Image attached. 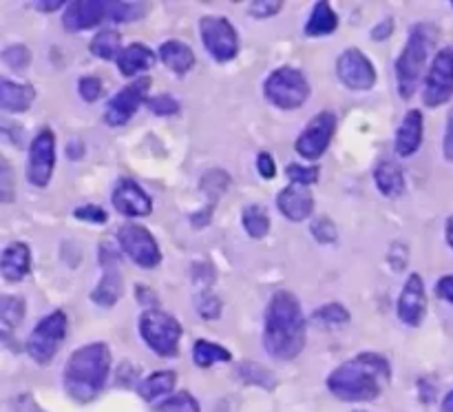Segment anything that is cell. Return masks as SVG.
<instances>
[{"label": "cell", "mask_w": 453, "mask_h": 412, "mask_svg": "<svg viewBox=\"0 0 453 412\" xmlns=\"http://www.w3.org/2000/svg\"><path fill=\"white\" fill-rule=\"evenodd\" d=\"M308 339V323L296 295L290 291H277L270 297L264 315L265 353L279 361H292L299 357Z\"/></svg>", "instance_id": "6da1fadb"}, {"label": "cell", "mask_w": 453, "mask_h": 412, "mask_svg": "<svg viewBox=\"0 0 453 412\" xmlns=\"http://www.w3.org/2000/svg\"><path fill=\"white\" fill-rule=\"evenodd\" d=\"M392 377L389 361L379 353H361L327 375V390L348 403L374 401Z\"/></svg>", "instance_id": "7a4b0ae2"}, {"label": "cell", "mask_w": 453, "mask_h": 412, "mask_svg": "<svg viewBox=\"0 0 453 412\" xmlns=\"http://www.w3.org/2000/svg\"><path fill=\"white\" fill-rule=\"evenodd\" d=\"M111 350L102 341L80 346L65 366V390L73 401L88 403L104 390L111 372Z\"/></svg>", "instance_id": "3957f363"}, {"label": "cell", "mask_w": 453, "mask_h": 412, "mask_svg": "<svg viewBox=\"0 0 453 412\" xmlns=\"http://www.w3.org/2000/svg\"><path fill=\"white\" fill-rule=\"evenodd\" d=\"M146 4L118 3V0H75L66 4L62 25L66 31H87L102 27L104 22H133L144 18Z\"/></svg>", "instance_id": "277c9868"}, {"label": "cell", "mask_w": 453, "mask_h": 412, "mask_svg": "<svg viewBox=\"0 0 453 412\" xmlns=\"http://www.w3.org/2000/svg\"><path fill=\"white\" fill-rule=\"evenodd\" d=\"M438 40L436 27L429 22H418L411 27L407 43L403 47L401 56L396 60V84H398V96L403 100H410L418 89L423 71L427 66V58L432 53L434 44Z\"/></svg>", "instance_id": "5b68a950"}, {"label": "cell", "mask_w": 453, "mask_h": 412, "mask_svg": "<svg viewBox=\"0 0 453 412\" xmlns=\"http://www.w3.org/2000/svg\"><path fill=\"white\" fill-rule=\"evenodd\" d=\"M140 335L144 344L153 350L157 357L171 359L177 357L180 353V339H181V323L180 319L173 317L171 313L162 308H149L140 315Z\"/></svg>", "instance_id": "8992f818"}, {"label": "cell", "mask_w": 453, "mask_h": 412, "mask_svg": "<svg viewBox=\"0 0 453 412\" xmlns=\"http://www.w3.org/2000/svg\"><path fill=\"white\" fill-rule=\"evenodd\" d=\"M264 93L277 109H299L310 97V82L305 74L295 66H279L265 78Z\"/></svg>", "instance_id": "52a82bcc"}, {"label": "cell", "mask_w": 453, "mask_h": 412, "mask_svg": "<svg viewBox=\"0 0 453 412\" xmlns=\"http://www.w3.org/2000/svg\"><path fill=\"white\" fill-rule=\"evenodd\" d=\"M66 330H69V319H66L65 310H53L47 317L40 319L27 339L29 357L40 366H47L58 354L62 341L66 339Z\"/></svg>", "instance_id": "ba28073f"}, {"label": "cell", "mask_w": 453, "mask_h": 412, "mask_svg": "<svg viewBox=\"0 0 453 412\" xmlns=\"http://www.w3.org/2000/svg\"><path fill=\"white\" fill-rule=\"evenodd\" d=\"M423 102L429 109L447 105L453 97V49L445 47L434 56L423 80Z\"/></svg>", "instance_id": "9c48e42d"}, {"label": "cell", "mask_w": 453, "mask_h": 412, "mask_svg": "<svg viewBox=\"0 0 453 412\" xmlns=\"http://www.w3.org/2000/svg\"><path fill=\"white\" fill-rule=\"evenodd\" d=\"M118 244L124 255L137 264L140 268H155L162 261V251H159L157 239L153 237L149 229L140 224H124L118 230Z\"/></svg>", "instance_id": "30bf717a"}, {"label": "cell", "mask_w": 453, "mask_h": 412, "mask_svg": "<svg viewBox=\"0 0 453 412\" xmlns=\"http://www.w3.org/2000/svg\"><path fill=\"white\" fill-rule=\"evenodd\" d=\"M199 34L206 51L217 62H230L239 53V35L228 18L203 16L199 20Z\"/></svg>", "instance_id": "8fae6325"}, {"label": "cell", "mask_w": 453, "mask_h": 412, "mask_svg": "<svg viewBox=\"0 0 453 412\" xmlns=\"http://www.w3.org/2000/svg\"><path fill=\"white\" fill-rule=\"evenodd\" d=\"M334 133H336V115L332 113V111H321V113H317L308 124H305L301 136L296 137L295 151L303 159L317 162V159L330 149Z\"/></svg>", "instance_id": "7c38bea8"}, {"label": "cell", "mask_w": 453, "mask_h": 412, "mask_svg": "<svg viewBox=\"0 0 453 412\" xmlns=\"http://www.w3.org/2000/svg\"><path fill=\"white\" fill-rule=\"evenodd\" d=\"M53 168H56V136L51 128H40L29 146L27 180L35 189H44L51 182Z\"/></svg>", "instance_id": "4fadbf2b"}, {"label": "cell", "mask_w": 453, "mask_h": 412, "mask_svg": "<svg viewBox=\"0 0 453 412\" xmlns=\"http://www.w3.org/2000/svg\"><path fill=\"white\" fill-rule=\"evenodd\" d=\"M149 89H150V78H137L131 84H127L124 89H119L113 97L109 100L104 109V122L109 127H122L127 124L133 115L137 113L142 105L149 100Z\"/></svg>", "instance_id": "5bb4252c"}, {"label": "cell", "mask_w": 453, "mask_h": 412, "mask_svg": "<svg viewBox=\"0 0 453 412\" xmlns=\"http://www.w3.org/2000/svg\"><path fill=\"white\" fill-rule=\"evenodd\" d=\"M336 75L352 91H370L376 84V66L361 49H345L336 60Z\"/></svg>", "instance_id": "9a60e30c"}, {"label": "cell", "mask_w": 453, "mask_h": 412, "mask_svg": "<svg viewBox=\"0 0 453 412\" xmlns=\"http://www.w3.org/2000/svg\"><path fill=\"white\" fill-rule=\"evenodd\" d=\"M100 266L102 279L93 288L91 299L102 308H111L122 295V270L118 266V255L109 246H100Z\"/></svg>", "instance_id": "2e32d148"}, {"label": "cell", "mask_w": 453, "mask_h": 412, "mask_svg": "<svg viewBox=\"0 0 453 412\" xmlns=\"http://www.w3.org/2000/svg\"><path fill=\"white\" fill-rule=\"evenodd\" d=\"M398 319L405 326L418 328L423 323L425 313H427V292H425V282L418 273H411L403 286L401 297H398Z\"/></svg>", "instance_id": "e0dca14e"}, {"label": "cell", "mask_w": 453, "mask_h": 412, "mask_svg": "<svg viewBox=\"0 0 453 412\" xmlns=\"http://www.w3.org/2000/svg\"><path fill=\"white\" fill-rule=\"evenodd\" d=\"M115 211L127 217H146L153 213V199L142 189L137 182L122 180L115 184L113 195H111Z\"/></svg>", "instance_id": "ac0fdd59"}, {"label": "cell", "mask_w": 453, "mask_h": 412, "mask_svg": "<svg viewBox=\"0 0 453 412\" xmlns=\"http://www.w3.org/2000/svg\"><path fill=\"white\" fill-rule=\"evenodd\" d=\"M277 206L283 217L290 222H303L312 215L314 211V195L310 186L288 184L281 193L277 195Z\"/></svg>", "instance_id": "d6986e66"}, {"label": "cell", "mask_w": 453, "mask_h": 412, "mask_svg": "<svg viewBox=\"0 0 453 412\" xmlns=\"http://www.w3.org/2000/svg\"><path fill=\"white\" fill-rule=\"evenodd\" d=\"M423 133H425V120L418 109L407 111L403 118L401 127L396 131V140H394V149L401 158H411L418 153L420 144H423Z\"/></svg>", "instance_id": "ffe728a7"}, {"label": "cell", "mask_w": 453, "mask_h": 412, "mask_svg": "<svg viewBox=\"0 0 453 412\" xmlns=\"http://www.w3.org/2000/svg\"><path fill=\"white\" fill-rule=\"evenodd\" d=\"M31 270V248L25 242H12L0 253V275L7 282H20Z\"/></svg>", "instance_id": "44dd1931"}, {"label": "cell", "mask_w": 453, "mask_h": 412, "mask_svg": "<svg viewBox=\"0 0 453 412\" xmlns=\"http://www.w3.org/2000/svg\"><path fill=\"white\" fill-rule=\"evenodd\" d=\"M115 60H118L119 74L127 75V78H133V75H140L142 71H149L157 62V53L149 44L133 43L128 47H124Z\"/></svg>", "instance_id": "7402d4cb"}, {"label": "cell", "mask_w": 453, "mask_h": 412, "mask_svg": "<svg viewBox=\"0 0 453 412\" xmlns=\"http://www.w3.org/2000/svg\"><path fill=\"white\" fill-rule=\"evenodd\" d=\"M35 100V89L27 82L0 78V111L7 113H22Z\"/></svg>", "instance_id": "603a6c76"}, {"label": "cell", "mask_w": 453, "mask_h": 412, "mask_svg": "<svg viewBox=\"0 0 453 412\" xmlns=\"http://www.w3.org/2000/svg\"><path fill=\"white\" fill-rule=\"evenodd\" d=\"M374 182L379 193L385 198H398L407 186L405 171L396 159H380L374 168Z\"/></svg>", "instance_id": "cb8c5ba5"}, {"label": "cell", "mask_w": 453, "mask_h": 412, "mask_svg": "<svg viewBox=\"0 0 453 412\" xmlns=\"http://www.w3.org/2000/svg\"><path fill=\"white\" fill-rule=\"evenodd\" d=\"M157 56L162 65H166V69H171L177 75L188 74L195 65L193 49L186 43H181V40H166V43H162Z\"/></svg>", "instance_id": "d4e9b609"}, {"label": "cell", "mask_w": 453, "mask_h": 412, "mask_svg": "<svg viewBox=\"0 0 453 412\" xmlns=\"http://www.w3.org/2000/svg\"><path fill=\"white\" fill-rule=\"evenodd\" d=\"M336 29H339V13L332 9V4L326 0L314 4L308 22H305V35L308 38H323V35L334 34Z\"/></svg>", "instance_id": "484cf974"}, {"label": "cell", "mask_w": 453, "mask_h": 412, "mask_svg": "<svg viewBox=\"0 0 453 412\" xmlns=\"http://www.w3.org/2000/svg\"><path fill=\"white\" fill-rule=\"evenodd\" d=\"M25 299L16 295L0 297V344L13 335L18 326L25 319Z\"/></svg>", "instance_id": "4316f807"}, {"label": "cell", "mask_w": 453, "mask_h": 412, "mask_svg": "<svg viewBox=\"0 0 453 412\" xmlns=\"http://www.w3.org/2000/svg\"><path fill=\"white\" fill-rule=\"evenodd\" d=\"M175 384H177L175 372L157 370V372H153V375L146 377L144 381H140V385H137V394H140L144 401L153 403V401H157V399L171 394L173 388H175Z\"/></svg>", "instance_id": "83f0119b"}, {"label": "cell", "mask_w": 453, "mask_h": 412, "mask_svg": "<svg viewBox=\"0 0 453 412\" xmlns=\"http://www.w3.org/2000/svg\"><path fill=\"white\" fill-rule=\"evenodd\" d=\"M122 49V34L118 29H100L88 44V51L100 60H113Z\"/></svg>", "instance_id": "f1b7e54d"}, {"label": "cell", "mask_w": 453, "mask_h": 412, "mask_svg": "<svg viewBox=\"0 0 453 412\" xmlns=\"http://www.w3.org/2000/svg\"><path fill=\"white\" fill-rule=\"evenodd\" d=\"M230 359H233L230 350L224 348L221 344H215V341L197 339L193 344V361L197 363L199 368H211L219 361L228 363Z\"/></svg>", "instance_id": "f546056e"}, {"label": "cell", "mask_w": 453, "mask_h": 412, "mask_svg": "<svg viewBox=\"0 0 453 412\" xmlns=\"http://www.w3.org/2000/svg\"><path fill=\"white\" fill-rule=\"evenodd\" d=\"M242 224L243 230L250 235L252 239H264L270 233V215L264 206L259 204H248L242 211Z\"/></svg>", "instance_id": "4dcf8cb0"}, {"label": "cell", "mask_w": 453, "mask_h": 412, "mask_svg": "<svg viewBox=\"0 0 453 412\" xmlns=\"http://www.w3.org/2000/svg\"><path fill=\"white\" fill-rule=\"evenodd\" d=\"M237 375L242 377L246 384L265 385V388H274V384H277V379H274L273 372L265 370L264 366H259V363H255V361H243L242 366H239Z\"/></svg>", "instance_id": "1f68e13d"}, {"label": "cell", "mask_w": 453, "mask_h": 412, "mask_svg": "<svg viewBox=\"0 0 453 412\" xmlns=\"http://www.w3.org/2000/svg\"><path fill=\"white\" fill-rule=\"evenodd\" d=\"M16 199V173L12 162L0 153V204H12Z\"/></svg>", "instance_id": "d6a6232c"}, {"label": "cell", "mask_w": 453, "mask_h": 412, "mask_svg": "<svg viewBox=\"0 0 453 412\" xmlns=\"http://www.w3.org/2000/svg\"><path fill=\"white\" fill-rule=\"evenodd\" d=\"M157 412H199V403L190 393H177L164 399L157 406Z\"/></svg>", "instance_id": "836d02e7"}, {"label": "cell", "mask_w": 453, "mask_h": 412, "mask_svg": "<svg viewBox=\"0 0 453 412\" xmlns=\"http://www.w3.org/2000/svg\"><path fill=\"white\" fill-rule=\"evenodd\" d=\"M228 186H230V177L226 175L221 168H215V171L206 173V175L202 177V190L211 198V202H215V199L228 189Z\"/></svg>", "instance_id": "e575fe53"}, {"label": "cell", "mask_w": 453, "mask_h": 412, "mask_svg": "<svg viewBox=\"0 0 453 412\" xmlns=\"http://www.w3.org/2000/svg\"><path fill=\"white\" fill-rule=\"evenodd\" d=\"M314 319L326 323V326H341V323L349 322V313L348 308L341 304H326L319 310H314Z\"/></svg>", "instance_id": "d590c367"}, {"label": "cell", "mask_w": 453, "mask_h": 412, "mask_svg": "<svg viewBox=\"0 0 453 412\" xmlns=\"http://www.w3.org/2000/svg\"><path fill=\"white\" fill-rule=\"evenodd\" d=\"M0 58H3V62L9 66V69L25 71L31 62V51L25 47V44H12V47H7L3 53H0Z\"/></svg>", "instance_id": "8d00e7d4"}, {"label": "cell", "mask_w": 453, "mask_h": 412, "mask_svg": "<svg viewBox=\"0 0 453 412\" xmlns=\"http://www.w3.org/2000/svg\"><path fill=\"white\" fill-rule=\"evenodd\" d=\"M286 175L290 177V184L312 186L319 182V168L317 167H303V164H288Z\"/></svg>", "instance_id": "74e56055"}, {"label": "cell", "mask_w": 453, "mask_h": 412, "mask_svg": "<svg viewBox=\"0 0 453 412\" xmlns=\"http://www.w3.org/2000/svg\"><path fill=\"white\" fill-rule=\"evenodd\" d=\"M149 106L155 115H164V118H166V115L180 113V102H177L173 96H168V93L150 97Z\"/></svg>", "instance_id": "f35d334b"}, {"label": "cell", "mask_w": 453, "mask_h": 412, "mask_svg": "<svg viewBox=\"0 0 453 412\" xmlns=\"http://www.w3.org/2000/svg\"><path fill=\"white\" fill-rule=\"evenodd\" d=\"M73 215H75V220L88 222V224H104V222L109 220V215H106L104 208L97 206V204H82V206L75 208Z\"/></svg>", "instance_id": "ab89813d"}, {"label": "cell", "mask_w": 453, "mask_h": 412, "mask_svg": "<svg viewBox=\"0 0 453 412\" xmlns=\"http://www.w3.org/2000/svg\"><path fill=\"white\" fill-rule=\"evenodd\" d=\"M78 93L84 102H96L102 96V82L96 75H84L78 82Z\"/></svg>", "instance_id": "60d3db41"}, {"label": "cell", "mask_w": 453, "mask_h": 412, "mask_svg": "<svg viewBox=\"0 0 453 412\" xmlns=\"http://www.w3.org/2000/svg\"><path fill=\"white\" fill-rule=\"evenodd\" d=\"M312 235L323 244H332L336 239V226L334 222L327 220V217H317L312 222Z\"/></svg>", "instance_id": "b9f144b4"}, {"label": "cell", "mask_w": 453, "mask_h": 412, "mask_svg": "<svg viewBox=\"0 0 453 412\" xmlns=\"http://www.w3.org/2000/svg\"><path fill=\"white\" fill-rule=\"evenodd\" d=\"M281 9H283V3H279V0H257V3L248 4V12H250V16L255 18L277 16Z\"/></svg>", "instance_id": "7bdbcfd3"}, {"label": "cell", "mask_w": 453, "mask_h": 412, "mask_svg": "<svg viewBox=\"0 0 453 412\" xmlns=\"http://www.w3.org/2000/svg\"><path fill=\"white\" fill-rule=\"evenodd\" d=\"M257 171H259V175L264 177V180H273V177L277 175V164H274L273 155H270L268 151H261V153L257 155Z\"/></svg>", "instance_id": "ee69618b"}, {"label": "cell", "mask_w": 453, "mask_h": 412, "mask_svg": "<svg viewBox=\"0 0 453 412\" xmlns=\"http://www.w3.org/2000/svg\"><path fill=\"white\" fill-rule=\"evenodd\" d=\"M442 153H445L447 162H453V109L447 115L445 124V137H442Z\"/></svg>", "instance_id": "f6af8a7d"}, {"label": "cell", "mask_w": 453, "mask_h": 412, "mask_svg": "<svg viewBox=\"0 0 453 412\" xmlns=\"http://www.w3.org/2000/svg\"><path fill=\"white\" fill-rule=\"evenodd\" d=\"M436 295L453 304V275H442L436 282Z\"/></svg>", "instance_id": "bcb514c9"}, {"label": "cell", "mask_w": 453, "mask_h": 412, "mask_svg": "<svg viewBox=\"0 0 453 412\" xmlns=\"http://www.w3.org/2000/svg\"><path fill=\"white\" fill-rule=\"evenodd\" d=\"M392 31H394V20H392V18H388V20H383L380 25H376L374 29H372V38L385 40V38H389V35H392Z\"/></svg>", "instance_id": "7dc6e473"}, {"label": "cell", "mask_w": 453, "mask_h": 412, "mask_svg": "<svg viewBox=\"0 0 453 412\" xmlns=\"http://www.w3.org/2000/svg\"><path fill=\"white\" fill-rule=\"evenodd\" d=\"M62 4H65L62 0H53V3H35V7L44 13H51V12H56V9H60Z\"/></svg>", "instance_id": "c3c4849f"}, {"label": "cell", "mask_w": 453, "mask_h": 412, "mask_svg": "<svg viewBox=\"0 0 453 412\" xmlns=\"http://www.w3.org/2000/svg\"><path fill=\"white\" fill-rule=\"evenodd\" d=\"M445 239H447V244L453 248V215L447 220V224H445Z\"/></svg>", "instance_id": "681fc988"}, {"label": "cell", "mask_w": 453, "mask_h": 412, "mask_svg": "<svg viewBox=\"0 0 453 412\" xmlns=\"http://www.w3.org/2000/svg\"><path fill=\"white\" fill-rule=\"evenodd\" d=\"M442 412H453V390L449 394H447L445 399H442V406H441Z\"/></svg>", "instance_id": "f907efd6"}, {"label": "cell", "mask_w": 453, "mask_h": 412, "mask_svg": "<svg viewBox=\"0 0 453 412\" xmlns=\"http://www.w3.org/2000/svg\"><path fill=\"white\" fill-rule=\"evenodd\" d=\"M451 7H453V3H451Z\"/></svg>", "instance_id": "816d5d0a"}]
</instances>
